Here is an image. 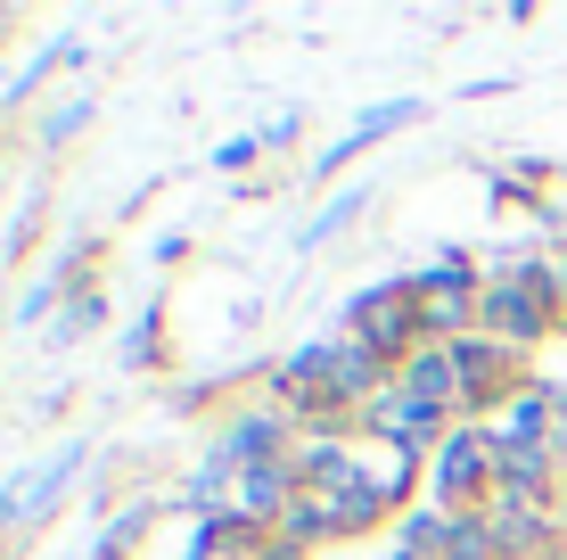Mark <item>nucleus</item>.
Returning a JSON list of instances; mask_svg holds the SVG:
<instances>
[{
    "label": "nucleus",
    "mask_w": 567,
    "mask_h": 560,
    "mask_svg": "<svg viewBox=\"0 0 567 560\" xmlns=\"http://www.w3.org/2000/svg\"><path fill=\"white\" fill-rule=\"evenodd\" d=\"M74 461H83V454H58V461H50L42 478H25V487H9V503H0V511H33V503H42L50 487H66V478H74Z\"/></svg>",
    "instance_id": "nucleus-3"
},
{
    "label": "nucleus",
    "mask_w": 567,
    "mask_h": 560,
    "mask_svg": "<svg viewBox=\"0 0 567 560\" xmlns=\"http://www.w3.org/2000/svg\"><path fill=\"white\" fill-rule=\"evenodd\" d=\"M379 420H386V437H403V446H427V437H436V404H420V396H395Z\"/></svg>",
    "instance_id": "nucleus-1"
},
{
    "label": "nucleus",
    "mask_w": 567,
    "mask_h": 560,
    "mask_svg": "<svg viewBox=\"0 0 567 560\" xmlns=\"http://www.w3.org/2000/svg\"><path fill=\"white\" fill-rule=\"evenodd\" d=\"M403 115H412V108H379V115H370V124H362V132H346V141H338V149H329V165H346V157H354V149H362V141H379V132H395V124H403Z\"/></svg>",
    "instance_id": "nucleus-7"
},
{
    "label": "nucleus",
    "mask_w": 567,
    "mask_h": 560,
    "mask_svg": "<svg viewBox=\"0 0 567 560\" xmlns=\"http://www.w3.org/2000/svg\"><path fill=\"white\" fill-rule=\"evenodd\" d=\"M370 363H379V355H370V346H329V388H338V396L370 388V379H379V371H370Z\"/></svg>",
    "instance_id": "nucleus-2"
},
{
    "label": "nucleus",
    "mask_w": 567,
    "mask_h": 560,
    "mask_svg": "<svg viewBox=\"0 0 567 560\" xmlns=\"http://www.w3.org/2000/svg\"><path fill=\"white\" fill-rule=\"evenodd\" d=\"M444 388H453V355H412V396L436 404Z\"/></svg>",
    "instance_id": "nucleus-5"
},
{
    "label": "nucleus",
    "mask_w": 567,
    "mask_h": 560,
    "mask_svg": "<svg viewBox=\"0 0 567 560\" xmlns=\"http://www.w3.org/2000/svg\"><path fill=\"white\" fill-rule=\"evenodd\" d=\"M477 470H485V446H477V437H461V446L444 454V495H461V487H468Z\"/></svg>",
    "instance_id": "nucleus-6"
},
{
    "label": "nucleus",
    "mask_w": 567,
    "mask_h": 560,
    "mask_svg": "<svg viewBox=\"0 0 567 560\" xmlns=\"http://www.w3.org/2000/svg\"><path fill=\"white\" fill-rule=\"evenodd\" d=\"M370 305V338H379V346H395L403 338V297H395V288H379V297H362ZM362 338V346H370Z\"/></svg>",
    "instance_id": "nucleus-4"
},
{
    "label": "nucleus",
    "mask_w": 567,
    "mask_h": 560,
    "mask_svg": "<svg viewBox=\"0 0 567 560\" xmlns=\"http://www.w3.org/2000/svg\"><path fill=\"white\" fill-rule=\"evenodd\" d=\"M288 487V470H256V478H247V495H256V511L271 503V495H280Z\"/></svg>",
    "instance_id": "nucleus-8"
}]
</instances>
